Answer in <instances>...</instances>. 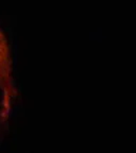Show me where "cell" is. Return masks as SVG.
Masks as SVG:
<instances>
[{
	"label": "cell",
	"instance_id": "6da1fadb",
	"mask_svg": "<svg viewBox=\"0 0 136 153\" xmlns=\"http://www.w3.org/2000/svg\"><path fill=\"white\" fill-rule=\"evenodd\" d=\"M12 59L9 43L0 29V89L2 91V113L1 117L5 120L9 117L13 99L16 97L17 91L13 80Z\"/></svg>",
	"mask_w": 136,
	"mask_h": 153
}]
</instances>
